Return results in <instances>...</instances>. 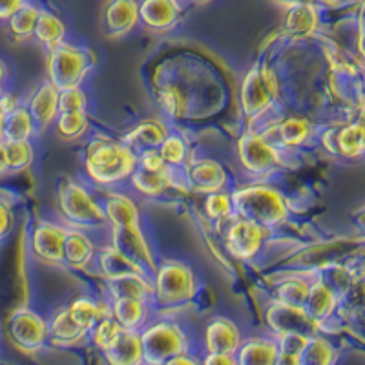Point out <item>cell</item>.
<instances>
[{
    "mask_svg": "<svg viewBox=\"0 0 365 365\" xmlns=\"http://www.w3.org/2000/svg\"><path fill=\"white\" fill-rule=\"evenodd\" d=\"M84 172L103 190H117L137 170V154L110 135H93L84 148Z\"/></svg>",
    "mask_w": 365,
    "mask_h": 365,
    "instance_id": "6da1fadb",
    "label": "cell"
},
{
    "mask_svg": "<svg viewBox=\"0 0 365 365\" xmlns=\"http://www.w3.org/2000/svg\"><path fill=\"white\" fill-rule=\"evenodd\" d=\"M234 216L249 220L259 227L272 230L289 220V205L276 188L267 185H252L232 192Z\"/></svg>",
    "mask_w": 365,
    "mask_h": 365,
    "instance_id": "7a4b0ae2",
    "label": "cell"
},
{
    "mask_svg": "<svg viewBox=\"0 0 365 365\" xmlns=\"http://www.w3.org/2000/svg\"><path fill=\"white\" fill-rule=\"evenodd\" d=\"M58 212L68 228L77 230H99L108 227L101 197L91 194L84 185L66 181L58 190Z\"/></svg>",
    "mask_w": 365,
    "mask_h": 365,
    "instance_id": "3957f363",
    "label": "cell"
},
{
    "mask_svg": "<svg viewBox=\"0 0 365 365\" xmlns=\"http://www.w3.org/2000/svg\"><path fill=\"white\" fill-rule=\"evenodd\" d=\"M145 365H163L172 358L190 351L187 332L175 319H150L141 332Z\"/></svg>",
    "mask_w": 365,
    "mask_h": 365,
    "instance_id": "277c9868",
    "label": "cell"
},
{
    "mask_svg": "<svg viewBox=\"0 0 365 365\" xmlns=\"http://www.w3.org/2000/svg\"><path fill=\"white\" fill-rule=\"evenodd\" d=\"M152 274L155 307H178L195 296L197 278L187 263L175 259L158 263Z\"/></svg>",
    "mask_w": 365,
    "mask_h": 365,
    "instance_id": "5b68a950",
    "label": "cell"
},
{
    "mask_svg": "<svg viewBox=\"0 0 365 365\" xmlns=\"http://www.w3.org/2000/svg\"><path fill=\"white\" fill-rule=\"evenodd\" d=\"M96 64V57L86 46L64 41L48 51V81L57 90L79 88Z\"/></svg>",
    "mask_w": 365,
    "mask_h": 365,
    "instance_id": "8992f818",
    "label": "cell"
},
{
    "mask_svg": "<svg viewBox=\"0 0 365 365\" xmlns=\"http://www.w3.org/2000/svg\"><path fill=\"white\" fill-rule=\"evenodd\" d=\"M279 83L272 68L257 64L245 75L241 86V108L250 119H259L274 108L278 101Z\"/></svg>",
    "mask_w": 365,
    "mask_h": 365,
    "instance_id": "52a82bcc",
    "label": "cell"
},
{
    "mask_svg": "<svg viewBox=\"0 0 365 365\" xmlns=\"http://www.w3.org/2000/svg\"><path fill=\"white\" fill-rule=\"evenodd\" d=\"M270 230L243 217H234L225 230V249L241 262H250L259 256L265 247Z\"/></svg>",
    "mask_w": 365,
    "mask_h": 365,
    "instance_id": "ba28073f",
    "label": "cell"
},
{
    "mask_svg": "<svg viewBox=\"0 0 365 365\" xmlns=\"http://www.w3.org/2000/svg\"><path fill=\"white\" fill-rule=\"evenodd\" d=\"M66 234L68 227L58 221H37L29 236V249L35 259L48 267L64 265Z\"/></svg>",
    "mask_w": 365,
    "mask_h": 365,
    "instance_id": "9c48e42d",
    "label": "cell"
},
{
    "mask_svg": "<svg viewBox=\"0 0 365 365\" xmlns=\"http://www.w3.org/2000/svg\"><path fill=\"white\" fill-rule=\"evenodd\" d=\"M240 159L252 174H267L282 165V152L269 137L249 130L240 141Z\"/></svg>",
    "mask_w": 365,
    "mask_h": 365,
    "instance_id": "30bf717a",
    "label": "cell"
},
{
    "mask_svg": "<svg viewBox=\"0 0 365 365\" xmlns=\"http://www.w3.org/2000/svg\"><path fill=\"white\" fill-rule=\"evenodd\" d=\"M9 332L22 351L35 353L48 341V322L31 309H19L9 322Z\"/></svg>",
    "mask_w": 365,
    "mask_h": 365,
    "instance_id": "8fae6325",
    "label": "cell"
},
{
    "mask_svg": "<svg viewBox=\"0 0 365 365\" xmlns=\"http://www.w3.org/2000/svg\"><path fill=\"white\" fill-rule=\"evenodd\" d=\"M267 324L272 329L274 338L282 334H305V336H314L319 331L318 325L303 311V307H291V305H282V303H272V307L267 312Z\"/></svg>",
    "mask_w": 365,
    "mask_h": 365,
    "instance_id": "7c38bea8",
    "label": "cell"
},
{
    "mask_svg": "<svg viewBox=\"0 0 365 365\" xmlns=\"http://www.w3.org/2000/svg\"><path fill=\"white\" fill-rule=\"evenodd\" d=\"M101 203L104 208V216L110 230L132 228L141 225V214L133 197L119 190H103Z\"/></svg>",
    "mask_w": 365,
    "mask_h": 365,
    "instance_id": "4fadbf2b",
    "label": "cell"
},
{
    "mask_svg": "<svg viewBox=\"0 0 365 365\" xmlns=\"http://www.w3.org/2000/svg\"><path fill=\"white\" fill-rule=\"evenodd\" d=\"M110 316L120 325L123 331L141 332L145 325L152 319L154 302L137 298H115L108 299Z\"/></svg>",
    "mask_w": 365,
    "mask_h": 365,
    "instance_id": "5bb4252c",
    "label": "cell"
},
{
    "mask_svg": "<svg viewBox=\"0 0 365 365\" xmlns=\"http://www.w3.org/2000/svg\"><path fill=\"white\" fill-rule=\"evenodd\" d=\"M139 22L152 31H170L182 15L181 0H137Z\"/></svg>",
    "mask_w": 365,
    "mask_h": 365,
    "instance_id": "9a60e30c",
    "label": "cell"
},
{
    "mask_svg": "<svg viewBox=\"0 0 365 365\" xmlns=\"http://www.w3.org/2000/svg\"><path fill=\"white\" fill-rule=\"evenodd\" d=\"M185 175H187L190 190H197L201 194H214L227 188L228 175L223 166L214 159H201L185 165Z\"/></svg>",
    "mask_w": 365,
    "mask_h": 365,
    "instance_id": "2e32d148",
    "label": "cell"
},
{
    "mask_svg": "<svg viewBox=\"0 0 365 365\" xmlns=\"http://www.w3.org/2000/svg\"><path fill=\"white\" fill-rule=\"evenodd\" d=\"M325 150L347 159H358L364 154V126L360 120L349 123L341 128H331L319 137Z\"/></svg>",
    "mask_w": 365,
    "mask_h": 365,
    "instance_id": "e0dca14e",
    "label": "cell"
},
{
    "mask_svg": "<svg viewBox=\"0 0 365 365\" xmlns=\"http://www.w3.org/2000/svg\"><path fill=\"white\" fill-rule=\"evenodd\" d=\"M241 344V332L230 318L216 316L205 327L203 345L207 353L236 354Z\"/></svg>",
    "mask_w": 365,
    "mask_h": 365,
    "instance_id": "ac0fdd59",
    "label": "cell"
},
{
    "mask_svg": "<svg viewBox=\"0 0 365 365\" xmlns=\"http://www.w3.org/2000/svg\"><path fill=\"white\" fill-rule=\"evenodd\" d=\"M104 31L110 37H125L139 24L137 0H108L104 8Z\"/></svg>",
    "mask_w": 365,
    "mask_h": 365,
    "instance_id": "d6986e66",
    "label": "cell"
},
{
    "mask_svg": "<svg viewBox=\"0 0 365 365\" xmlns=\"http://www.w3.org/2000/svg\"><path fill=\"white\" fill-rule=\"evenodd\" d=\"M322 28L319 4H296L287 8L283 17V34L292 38H305L316 35Z\"/></svg>",
    "mask_w": 365,
    "mask_h": 365,
    "instance_id": "ffe728a7",
    "label": "cell"
},
{
    "mask_svg": "<svg viewBox=\"0 0 365 365\" xmlns=\"http://www.w3.org/2000/svg\"><path fill=\"white\" fill-rule=\"evenodd\" d=\"M338 299H340V296L332 291L324 279L316 278L309 287V294L305 299V305H303V311L307 312L309 318L322 329V325L336 312Z\"/></svg>",
    "mask_w": 365,
    "mask_h": 365,
    "instance_id": "44dd1931",
    "label": "cell"
},
{
    "mask_svg": "<svg viewBox=\"0 0 365 365\" xmlns=\"http://www.w3.org/2000/svg\"><path fill=\"white\" fill-rule=\"evenodd\" d=\"M97 270H99L101 278L104 282H113V279L125 278V276H132V274H150L148 270L143 269L139 263L130 259L123 252L112 245H104L97 249L96 256Z\"/></svg>",
    "mask_w": 365,
    "mask_h": 365,
    "instance_id": "7402d4cb",
    "label": "cell"
},
{
    "mask_svg": "<svg viewBox=\"0 0 365 365\" xmlns=\"http://www.w3.org/2000/svg\"><path fill=\"white\" fill-rule=\"evenodd\" d=\"M265 137H272L278 145L285 150H296L299 146L307 145L314 137V126L309 119L303 117H287L279 123L272 125V128L263 132Z\"/></svg>",
    "mask_w": 365,
    "mask_h": 365,
    "instance_id": "603a6c76",
    "label": "cell"
},
{
    "mask_svg": "<svg viewBox=\"0 0 365 365\" xmlns=\"http://www.w3.org/2000/svg\"><path fill=\"white\" fill-rule=\"evenodd\" d=\"M26 108L37 130H46L48 126L55 125L58 117V90L50 81H46L34 91Z\"/></svg>",
    "mask_w": 365,
    "mask_h": 365,
    "instance_id": "cb8c5ba5",
    "label": "cell"
},
{
    "mask_svg": "<svg viewBox=\"0 0 365 365\" xmlns=\"http://www.w3.org/2000/svg\"><path fill=\"white\" fill-rule=\"evenodd\" d=\"M97 247L90 234L77 228H68L64 241V265L73 270H86L96 263Z\"/></svg>",
    "mask_w": 365,
    "mask_h": 365,
    "instance_id": "d4e9b609",
    "label": "cell"
},
{
    "mask_svg": "<svg viewBox=\"0 0 365 365\" xmlns=\"http://www.w3.org/2000/svg\"><path fill=\"white\" fill-rule=\"evenodd\" d=\"M278 344L274 336H254L241 340L236 351L237 365H274Z\"/></svg>",
    "mask_w": 365,
    "mask_h": 365,
    "instance_id": "484cf974",
    "label": "cell"
},
{
    "mask_svg": "<svg viewBox=\"0 0 365 365\" xmlns=\"http://www.w3.org/2000/svg\"><path fill=\"white\" fill-rule=\"evenodd\" d=\"M175 170L178 168H166L163 172H145L137 168L128 182L132 190L137 192V194L158 197V195H163L170 188H179L181 190L179 181H175Z\"/></svg>",
    "mask_w": 365,
    "mask_h": 365,
    "instance_id": "4316f807",
    "label": "cell"
},
{
    "mask_svg": "<svg viewBox=\"0 0 365 365\" xmlns=\"http://www.w3.org/2000/svg\"><path fill=\"white\" fill-rule=\"evenodd\" d=\"M103 356L106 365H145L139 332L123 331L119 340Z\"/></svg>",
    "mask_w": 365,
    "mask_h": 365,
    "instance_id": "83f0119b",
    "label": "cell"
},
{
    "mask_svg": "<svg viewBox=\"0 0 365 365\" xmlns=\"http://www.w3.org/2000/svg\"><path fill=\"white\" fill-rule=\"evenodd\" d=\"M48 340L55 345L71 347V345H79L88 340V332L77 327L73 319L70 318L68 307H63L55 311V314L48 322Z\"/></svg>",
    "mask_w": 365,
    "mask_h": 365,
    "instance_id": "f1b7e54d",
    "label": "cell"
},
{
    "mask_svg": "<svg viewBox=\"0 0 365 365\" xmlns=\"http://www.w3.org/2000/svg\"><path fill=\"white\" fill-rule=\"evenodd\" d=\"M168 133L170 132H168V128L163 125L161 120L148 119L143 120L141 125H137L135 128L123 139V143H125L132 152L141 154L145 150L159 148V145L165 141V137L168 135Z\"/></svg>",
    "mask_w": 365,
    "mask_h": 365,
    "instance_id": "f546056e",
    "label": "cell"
},
{
    "mask_svg": "<svg viewBox=\"0 0 365 365\" xmlns=\"http://www.w3.org/2000/svg\"><path fill=\"white\" fill-rule=\"evenodd\" d=\"M108 289V298H137V299H150L154 302V287H152V278L150 274H132L125 278L106 282Z\"/></svg>",
    "mask_w": 365,
    "mask_h": 365,
    "instance_id": "4dcf8cb0",
    "label": "cell"
},
{
    "mask_svg": "<svg viewBox=\"0 0 365 365\" xmlns=\"http://www.w3.org/2000/svg\"><path fill=\"white\" fill-rule=\"evenodd\" d=\"M34 38L46 48V51L53 50L58 44L66 41V26L58 19V15L51 13L50 9H38V19L35 24Z\"/></svg>",
    "mask_w": 365,
    "mask_h": 365,
    "instance_id": "1f68e13d",
    "label": "cell"
},
{
    "mask_svg": "<svg viewBox=\"0 0 365 365\" xmlns=\"http://www.w3.org/2000/svg\"><path fill=\"white\" fill-rule=\"evenodd\" d=\"M68 312H70V318L73 319L75 325L83 329L84 332H90L101 318L110 314V311H103V302H97L91 296L75 298L68 305Z\"/></svg>",
    "mask_w": 365,
    "mask_h": 365,
    "instance_id": "d6a6232c",
    "label": "cell"
},
{
    "mask_svg": "<svg viewBox=\"0 0 365 365\" xmlns=\"http://www.w3.org/2000/svg\"><path fill=\"white\" fill-rule=\"evenodd\" d=\"M35 132L37 126L26 106L4 117V141H31Z\"/></svg>",
    "mask_w": 365,
    "mask_h": 365,
    "instance_id": "836d02e7",
    "label": "cell"
},
{
    "mask_svg": "<svg viewBox=\"0 0 365 365\" xmlns=\"http://www.w3.org/2000/svg\"><path fill=\"white\" fill-rule=\"evenodd\" d=\"M309 287H311V282L305 278H298V276L282 279L274 291V302L282 303V305H291V307H303L309 294Z\"/></svg>",
    "mask_w": 365,
    "mask_h": 365,
    "instance_id": "e575fe53",
    "label": "cell"
},
{
    "mask_svg": "<svg viewBox=\"0 0 365 365\" xmlns=\"http://www.w3.org/2000/svg\"><path fill=\"white\" fill-rule=\"evenodd\" d=\"M38 6H35L34 2H28L22 8H19L17 11L13 13L11 17L8 19L9 31H11V37L15 41H28V38H34L35 24H37L38 19Z\"/></svg>",
    "mask_w": 365,
    "mask_h": 365,
    "instance_id": "d590c367",
    "label": "cell"
},
{
    "mask_svg": "<svg viewBox=\"0 0 365 365\" xmlns=\"http://www.w3.org/2000/svg\"><path fill=\"white\" fill-rule=\"evenodd\" d=\"M311 336L305 334H282L276 336L278 344V354H276V364L274 365H302L303 351L307 347V341Z\"/></svg>",
    "mask_w": 365,
    "mask_h": 365,
    "instance_id": "8d00e7d4",
    "label": "cell"
},
{
    "mask_svg": "<svg viewBox=\"0 0 365 365\" xmlns=\"http://www.w3.org/2000/svg\"><path fill=\"white\" fill-rule=\"evenodd\" d=\"M205 214L207 220L212 223H223L228 225L234 220V205H232V195L228 190L214 192V194H207L205 197Z\"/></svg>",
    "mask_w": 365,
    "mask_h": 365,
    "instance_id": "74e56055",
    "label": "cell"
},
{
    "mask_svg": "<svg viewBox=\"0 0 365 365\" xmlns=\"http://www.w3.org/2000/svg\"><path fill=\"white\" fill-rule=\"evenodd\" d=\"M336 347L332 341H329L324 336H314L309 338L307 347L303 351L302 365H334L336 364Z\"/></svg>",
    "mask_w": 365,
    "mask_h": 365,
    "instance_id": "f35d334b",
    "label": "cell"
},
{
    "mask_svg": "<svg viewBox=\"0 0 365 365\" xmlns=\"http://www.w3.org/2000/svg\"><path fill=\"white\" fill-rule=\"evenodd\" d=\"M55 128H57V135L64 141H79L88 133L90 117H88V112L58 113Z\"/></svg>",
    "mask_w": 365,
    "mask_h": 365,
    "instance_id": "ab89813d",
    "label": "cell"
},
{
    "mask_svg": "<svg viewBox=\"0 0 365 365\" xmlns=\"http://www.w3.org/2000/svg\"><path fill=\"white\" fill-rule=\"evenodd\" d=\"M158 150L168 168H182L188 163V159H190L188 145L178 133H168Z\"/></svg>",
    "mask_w": 365,
    "mask_h": 365,
    "instance_id": "60d3db41",
    "label": "cell"
},
{
    "mask_svg": "<svg viewBox=\"0 0 365 365\" xmlns=\"http://www.w3.org/2000/svg\"><path fill=\"white\" fill-rule=\"evenodd\" d=\"M120 332H123L120 325L108 314L104 316V318H101L99 322L93 325V329L88 332V338L91 340V344L99 349L101 353H106V351H108L110 347H113V344L119 340Z\"/></svg>",
    "mask_w": 365,
    "mask_h": 365,
    "instance_id": "b9f144b4",
    "label": "cell"
},
{
    "mask_svg": "<svg viewBox=\"0 0 365 365\" xmlns=\"http://www.w3.org/2000/svg\"><path fill=\"white\" fill-rule=\"evenodd\" d=\"M8 154L9 172H22L31 166L35 158L34 143L31 141H4Z\"/></svg>",
    "mask_w": 365,
    "mask_h": 365,
    "instance_id": "7bdbcfd3",
    "label": "cell"
},
{
    "mask_svg": "<svg viewBox=\"0 0 365 365\" xmlns=\"http://www.w3.org/2000/svg\"><path fill=\"white\" fill-rule=\"evenodd\" d=\"M88 112V96L83 88L58 90V113Z\"/></svg>",
    "mask_w": 365,
    "mask_h": 365,
    "instance_id": "ee69618b",
    "label": "cell"
},
{
    "mask_svg": "<svg viewBox=\"0 0 365 365\" xmlns=\"http://www.w3.org/2000/svg\"><path fill=\"white\" fill-rule=\"evenodd\" d=\"M137 168L145 172H163L168 166L163 161L159 150H145L141 154H137Z\"/></svg>",
    "mask_w": 365,
    "mask_h": 365,
    "instance_id": "f6af8a7d",
    "label": "cell"
},
{
    "mask_svg": "<svg viewBox=\"0 0 365 365\" xmlns=\"http://www.w3.org/2000/svg\"><path fill=\"white\" fill-rule=\"evenodd\" d=\"M15 225V217H13V208L9 207L6 201H0V240L9 236Z\"/></svg>",
    "mask_w": 365,
    "mask_h": 365,
    "instance_id": "bcb514c9",
    "label": "cell"
},
{
    "mask_svg": "<svg viewBox=\"0 0 365 365\" xmlns=\"http://www.w3.org/2000/svg\"><path fill=\"white\" fill-rule=\"evenodd\" d=\"M21 101H19V97L15 96L13 91H2V96H0V113H2V115L6 117L8 113L21 108Z\"/></svg>",
    "mask_w": 365,
    "mask_h": 365,
    "instance_id": "7dc6e473",
    "label": "cell"
},
{
    "mask_svg": "<svg viewBox=\"0 0 365 365\" xmlns=\"http://www.w3.org/2000/svg\"><path fill=\"white\" fill-rule=\"evenodd\" d=\"M28 2H31V0H0V21L8 22L13 13Z\"/></svg>",
    "mask_w": 365,
    "mask_h": 365,
    "instance_id": "c3c4849f",
    "label": "cell"
},
{
    "mask_svg": "<svg viewBox=\"0 0 365 365\" xmlns=\"http://www.w3.org/2000/svg\"><path fill=\"white\" fill-rule=\"evenodd\" d=\"M201 365H237V361L234 354L207 353L201 360Z\"/></svg>",
    "mask_w": 365,
    "mask_h": 365,
    "instance_id": "681fc988",
    "label": "cell"
},
{
    "mask_svg": "<svg viewBox=\"0 0 365 365\" xmlns=\"http://www.w3.org/2000/svg\"><path fill=\"white\" fill-rule=\"evenodd\" d=\"M163 365H201V360L200 358H195L194 354L185 353V354H179V356L172 358V360H168L166 364H163Z\"/></svg>",
    "mask_w": 365,
    "mask_h": 365,
    "instance_id": "f907efd6",
    "label": "cell"
},
{
    "mask_svg": "<svg viewBox=\"0 0 365 365\" xmlns=\"http://www.w3.org/2000/svg\"><path fill=\"white\" fill-rule=\"evenodd\" d=\"M9 172V163H8V154H6V145L4 139L0 141V175H4Z\"/></svg>",
    "mask_w": 365,
    "mask_h": 365,
    "instance_id": "816d5d0a",
    "label": "cell"
},
{
    "mask_svg": "<svg viewBox=\"0 0 365 365\" xmlns=\"http://www.w3.org/2000/svg\"><path fill=\"white\" fill-rule=\"evenodd\" d=\"M278 2L285 4L287 8H289V6H296V4H318L316 0H278Z\"/></svg>",
    "mask_w": 365,
    "mask_h": 365,
    "instance_id": "f5cc1de1",
    "label": "cell"
},
{
    "mask_svg": "<svg viewBox=\"0 0 365 365\" xmlns=\"http://www.w3.org/2000/svg\"><path fill=\"white\" fill-rule=\"evenodd\" d=\"M6 79H8V68H6L4 61L0 58V88H4Z\"/></svg>",
    "mask_w": 365,
    "mask_h": 365,
    "instance_id": "db71d44e",
    "label": "cell"
},
{
    "mask_svg": "<svg viewBox=\"0 0 365 365\" xmlns=\"http://www.w3.org/2000/svg\"><path fill=\"white\" fill-rule=\"evenodd\" d=\"M316 2H318L319 6H340L344 4V2H347V0H316Z\"/></svg>",
    "mask_w": 365,
    "mask_h": 365,
    "instance_id": "11a10c76",
    "label": "cell"
},
{
    "mask_svg": "<svg viewBox=\"0 0 365 365\" xmlns=\"http://www.w3.org/2000/svg\"><path fill=\"white\" fill-rule=\"evenodd\" d=\"M4 139V115L0 113V141Z\"/></svg>",
    "mask_w": 365,
    "mask_h": 365,
    "instance_id": "9f6ffc18",
    "label": "cell"
},
{
    "mask_svg": "<svg viewBox=\"0 0 365 365\" xmlns=\"http://www.w3.org/2000/svg\"><path fill=\"white\" fill-rule=\"evenodd\" d=\"M194 4H208V2H212V0H192Z\"/></svg>",
    "mask_w": 365,
    "mask_h": 365,
    "instance_id": "6f0895ef",
    "label": "cell"
},
{
    "mask_svg": "<svg viewBox=\"0 0 365 365\" xmlns=\"http://www.w3.org/2000/svg\"><path fill=\"white\" fill-rule=\"evenodd\" d=\"M2 91H4V88H0V96H2Z\"/></svg>",
    "mask_w": 365,
    "mask_h": 365,
    "instance_id": "680465c9",
    "label": "cell"
}]
</instances>
